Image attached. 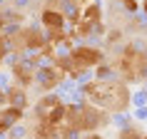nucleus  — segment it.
<instances>
[{
    "instance_id": "7ed1b4c3",
    "label": "nucleus",
    "mask_w": 147,
    "mask_h": 139,
    "mask_svg": "<svg viewBox=\"0 0 147 139\" xmlns=\"http://www.w3.org/2000/svg\"><path fill=\"white\" fill-rule=\"evenodd\" d=\"M23 117H25V109L13 107V104H5V107L0 109V134L10 132L18 122H23Z\"/></svg>"
},
{
    "instance_id": "39448f33",
    "label": "nucleus",
    "mask_w": 147,
    "mask_h": 139,
    "mask_svg": "<svg viewBox=\"0 0 147 139\" xmlns=\"http://www.w3.org/2000/svg\"><path fill=\"white\" fill-rule=\"evenodd\" d=\"M117 3H120V8L125 10V13H137L140 10V3H142V0H117Z\"/></svg>"
},
{
    "instance_id": "423d86ee",
    "label": "nucleus",
    "mask_w": 147,
    "mask_h": 139,
    "mask_svg": "<svg viewBox=\"0 0 147 139\" xmlns=\"http://www.w3.org/2000/svg\"><path fill=\"white\" fill-rule=\"evenodd\" d=\"M82 139H102V137H100V134H95V132H87Z\"/></svg>"
},
{
    "instance_id": "f257e3e1",
    "label": "nucleus",
    "mask_w": 147,
    "mask_h": 139,
    "mask_svg": "<svg viewBox=\"0 0 147 139\" xmlns=\"http://www.w3.org/2000/svg\"><path fill=\"white\" fill-rule=\"evenodd\" d=\"M82 92H85V100L102 107L105 112L110 114H120V112H127L130 107V87L127 82L120 77H95L90 80L85 87H82Z\"/></svg>"
},
{
    "instance_id": "6e6552de",
    "label": "nucleus",
    "mask_w": 147,
    "mask_h": 139,
    "mask_svg": "<svg viewBox=\"0 0 147 139\" xmlns=\"http://www.w3.org/2000/svg\"><path fill=\"white\" fill-rule=\"evenodd\" d=\"M32 139H38V137H32Z\"/></svg>"
},
{
    "instance_id": "0eeeda50",
    "label": "nucleus",
    "mask_w": 147,
    "mask_h": 139,
    "mask_svg": "<svg viewBox=\"0 0 147 139\" xmlns=\"http://www.w3.org/2000/svg\"><path fill=\"white\" fill-rule=\"evenodd\" d=\"M140 8H142V13H145V20H147V0H142V3H140Z\"/></svg>"
},
{
    "instance_id": "20e7f679",
    "label": "nucleus",
    "mask_w": 147,
    "mask_h": 139,
    "mask_svg": "<svg viewBox=\"0 0 147 139\" xmlns=\"http://www.w3.org/2000/svg\"><path fill=\"white\" fill-rule=\"evenodd\" d=\"M60 104V100L55 97V94H45V97H40L38 102H35V107H32V112H35V119H42V117L50 112V109H55Z\"/></svg>"
},
{
    "instance_id": "f03ea898",
    "label": "nucleus",
    "mask_w": 147,
    "mask_h": 139,
    "mask_svg": "<svg viewBox=\"0 0 147 139\" xmlns=\"http://www.w3.org/2000/svg\"><path fill=\"white\" fill-rule=\"evenodd\" d=\"M65 77H67V75H65V70L57 67L55 62H50V65H40L38 72H35V82H38L40 90H45V92L55 90V87L60 85Z\"/></svg>"
}]
</instances>
